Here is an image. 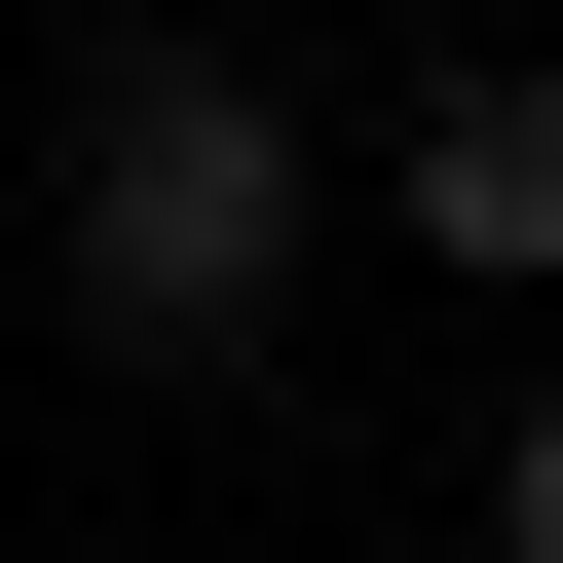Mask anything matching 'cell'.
Wrapping results in <instances>:
<instances>
[{
  "instance_id": "obj_1",
  "label": "cell",
  "mask_w": 563,
  "mask_h": 563,
  "mask_svg": "<svg viewBox=\"0 0 563 563\" xmlns=\"http://www.w3.org/2000/svg\"><path fill=\"white\" fill-rule=\"evenodd\" d=\"M38 263H76V339H113V376H263V339H301V263H339L301 76H263V38H76Z\"/></svg>"
},
{
  "instance_id": "obj_2",
  "label": "cell",
  "mask_w": 563,
  "mask_h": 563,
  "mask_svg": "<svg viewBox=\"0 0 563 563\" xmlns=\"http://www.w3.org/2000/svg\"><path fill=\"white\" fill-rule=\"evenodd\" d=\"M413 263H451V301H563V76H413Z\"/></svg>"
},
{
  "instance_id": "obj_3",
  "label": "cell",
  "mask_w": 563,
  "mask_h": 563,
  "mask_svg": "<svg viewBox=\"0 0 563 563\" xmlns=\"http://www.w3.org/2000/svg\"><path fill=\"white\" fill-rule=\"evenodd\" d=\"M488 563H563V376H526V451H488Z\"/></svg>"
}]
</instances>
